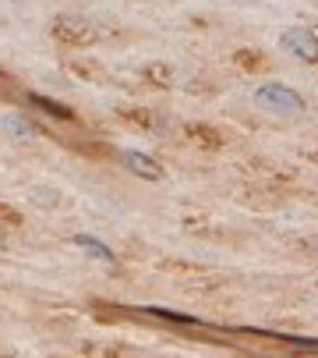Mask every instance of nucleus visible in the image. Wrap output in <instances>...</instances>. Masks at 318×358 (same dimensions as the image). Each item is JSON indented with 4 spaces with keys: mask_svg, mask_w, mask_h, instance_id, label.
Listing matches in <instances>:
<instances>
[{
    "mask_svg": "<svg viewBox=\"0 0 318 358\" xmlns=\"http://www.w3.org/2000/svg\"><path fill=\"white\" fill-rule=\"evenodd\" d=\"M254 103H259L262 110H269V114H279V117H294V114L304 110L301 93H297V89H290V85H283V82L262 85L259 93H254Z\"/></svg>",
    "mask_w": 318,
    "mask_h": 358,
    "instance_id": "f257e3e1",
    "label": "nucleus"
},
{
    "mask_svg": "<svg viewBox=\"0 0 318 358\" xmlns=\"http://www.w3.org/2000/svg\"><path fill=\"white\" fill-rule=\"evenodd\" d=\"M53 39L68 43V46H92L95 39H100V33H95V25L78 18V15H57L53 25H50Z\"/></svg>",
    "mask_w": 318,
    "mask_h": 358,
    "instance_id": "f03ea898",
    "label": "nucleus"
},
{
    "mask_svg": "<svg viewBox=\"0 0 318 358\" xmlns=\"http://www.w3.org/2000/svg\"><path fill=\"white\" fill-rule=\"evenodd\" d=\"M279 46L286 53H294L297 61H308V64H315V57H318V39H315L311 28H286Z\"/></svg>",
    "mask_w": 318,
    "mask_h": 358,
    "instance_id": "7ed1b4c3",
    "label": "nucleus"
},
{
    "mask_svg": "<svg viewBox=\"0 0 318 358\" xmlns=\"http://www.w3.org/2000/svg\"><path fill=\"white\" fill-rule=\"evenodd\" d=\"M124 160V167L131 170V174H138L142 181H159V177H163V167H159V160H152V156H145V153H124L120 156Z\"/></svg>",
    "mask_w": 318,
    "mask_h": 358,
    "instance_id": "20e7f679",
    "label": "nucleus"
},
{
    "mask_svg": "<svg viewBox=\"0 0 318 358\" xmlns=\"http://www.w3.org/2000/svg\"><path fill=\"white\" fill-rule=\"evenodd\" d=\"M0 128H4V132H8L15 142H32V138L39 135V128L32 125L28 117H21V114H8L4 121H0Z\"/></svg>",
    "mask_w": 318,
    "mask_h": 358,
    "instance_id": "39448f33",
    "label": "nucleus"
},
{
    "mask_svg": "<svg viewBox=\"0 0 318 358\" xmlns=\"http://www.w3.org/2000/svg\"><path fill=\"white\" fill-rule=\"evenodd\" d=\"M68 71H71L75 78H82V82H92V85H106V82H110V75L95 64V61H71Z\"/></svg>",
    "mask_w": 318,
    "mask_h": 358,
    "instance_id": "423d86ee",
    "label": "nucleus"
},
{
    "mask_svg": "<svg viewBox=\"0 0 318 358\" xmlns=\"http://www.w3.org/2000/svg\"><path fill=\"white\" fill-rule=\"evenodd\" d=\"M71 245H75V249H82L85 256H92V259H100V262H110V259H113V252H110L103 242L88 238V234H75V238H71Z\"/></svg>",
    "mask_w": 318,
    "mask_h": 358,
    "instance_id": "0eeeda50",
    "label": "nucleus"
},
{
    "mask_svg": "<svg viewBox=\"0 0 318 358\" xmlns=\"http://www.w3.org/2000/svg\"><path fill=\"white\" fill-rule=\"evenodd\" d=\"M32 103H36L39 110H46L50 117H57V121H75V110L71 107H64L57 100H46V96H32Z\"/></svg>",
    "mask_w": 318,
    "mask_h": 358,
    "instance_id": "6e6552de",
    "label": "nucleus"
},
{
    "mask_svg": "<svg viewBox=\"0 0 318 358\" xmlns=\"http://www.w3.org/2000/svg\"><path fill=\"white\" fill-rule=\"evenodd\" d=\"M234 61H237V68H241V71H262V68L269 64L259 50H237V53H234Z\"/></svg>",
    "mask_w": 318,
    "mask_h": 358,
    "instance_id": "1a4fd4ad",
    "label": "nucleus"
},
{
    "mask_svg": "<svg viewBox=\"0 0 318 358\" xmlns=\"http://www.w3.org/2000/svg\"><path fill=\"white\" fill-rule=\"evenodd\" d=\"M187 135H191V138H198L205 149H219V145H223V135H219V132H212V128H205V125H187Z\"/></svg>",
    "mask_w": 318,
    "mask_h": 358,
    "instance_id": "9d476101",
    "label": "nucleus"
},
{
    "mask_svg": "<svg viewBox=\"0 0 318 358\" xmlns=\"http://www.w3.org/2000/svg\"><path fill=\"white\" fill-rule=\"evenodd\" d=\"M124 117H127L131 125H142V128H156V125H159L152 110H124Z\"/></svg>",
    "mask_w": 318,
    "mask_h": 358,
    "instance_id": "9b49d317",
    "label": "nucleus"
},
{
    "mask_svg": "<svg viewBox=\"0 0 318 358\" xmlns=\"http://www.w3.org/2000/svg\"><path fill=\"white\" fill-rule=\"evenodd\" d=\"M145 78L156 82V85H167V82H170V68H163V64H149V68H145Z\"/></svg>",
    "mask_w": 318,
    "mask_h": 358,
    "instance_id": "f8f14e48",
    "label": "nucleus"
},
{
    "mask_svg": "<svg viewBox=\"0 0 318 358\" xmlns=\"http://www.w3.org/2000/svg\"><path fill=\"white\" fill-rule=\"evenodd\" d=\"M0 217H4L8 224H21V213H18V210H11L8 202H0Z\"/></svg>",
    "mask_w": 318,
    "mask_h": 358,
    "instance_id": "ddd939ff",
    "label": "nucleus"
},
{
    "mask_svg": "<svg viewBox=\"0 0 318 358\" xmlns=\"http://www.w3.org/2000/svg\"><path fill=\"white\" fill-rule=\"evenodd\" d=\"M8 249V234H4V227H0V252Z\"/></svg>",
    "mask_w": 318,
    "mask_h": 358,
    "instance_id": "4468645a",
    "label": "nucleus"
}]
</instances>
